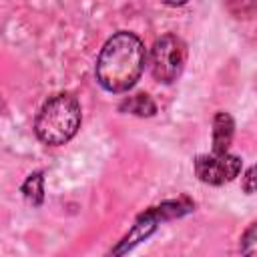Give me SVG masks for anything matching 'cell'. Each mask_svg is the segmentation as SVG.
I'll return each instance as SVG.
<instances>
[{
    "label": "cell",
    "instance_id": "1",
    "mask_svg": "<svg viewBox=\"0 0 257 257\" xmlns=\"http://www.w3.org/2000/svg\"><path fill=\"white\" fill-rule=\"evenodd\" d=\"M145 68V46L133 32H116L96 58V80L110 92L128 90Z\"/></svg>",
    "mask_w": 257,
    "mask_h": 257
},
{
    "label": "cell",
    "instance_id": "2",
    "mask_svg": "<svg viewBox=\"0 0 257 257\" xmlns=\"http://www.w3.org/2000/svg\"><path fill=\"white\" fill-rule=\"evenodd\" d=\"M80 126V104L72 94H54L36 114L34 131L46 145H64Z\"/></svg>",
    "mask_w": 257,
    "mask_h": 257
},
{
    "label": "cell",
    "instance_id": "3",
    "mask_svg": "<svg viewBox=\"0 0 257 257\" xmlns=\"http://www.w3.org/2000/svg\"><path fill=\"white\" fill-rule=\"evenodd\" d=\"M185 44L175 34L161 36L151 50V72L161 82H173L185 66Z\"/></svg>",
    "mask_w": 257,
    "mask_h": 257
},
{
    "label": "cell",
    "instance_id": "4",
    "mask_svg": "<svg viewBox=\"0 0 257 257\" xmlns=\"http://www.w3.org/2000/svg\"><path fill=\"white\" fill-rule=\"evenodd\" d=\"M241 171V159L231 153H213L203 155L195 161V173L203 183L209 185H223L233 181Z\"/></svg>",
    "mask_w": 257,
    "mask_h": 257
},
{
    "label": "cell",
    "instance_id": "5",
    "mask_svg": "<svg viewBox=\"0 0 257 257\" xmlns=\"http://www.w3.org/2000/svg\"><path fill=\"white\" fill-rule=\"evenodd\" d=\"M213 126V153H225L233 139V120L227 112H219Z\"/></svg>",
    "mask_w": 257,
    "mask_h": 257
},
{
    "label": "cell",
    "instance_id": "6",
    "mask_svg": "<svg viewBox=\"0 0 257 257\" xmlns=\"http://www.w3.org/2000/svg\"><path fill=\"white\" fill-rule=\"evenodd\" d=\"M122 108H128L131 112H135V114H141V116H149V114H153L157 108H155V102L147 96V94H137V96H133L131 100H126L124 104H122Z\"/></svg>",
    "mask_w": 257,
    "mask_h": 257
},
{
    "label": "cell",
    "instance_id": "7",
    "mask_svg": "<svg viewBox=\"0 0 257 257\" xmlns=\"http://www.w3.org/2000/svg\"><path fill=\"white\" fill-rule=\"evenodd\" d=\"M245 191H247V193H253V169L247 171V177H245Z\"/></svg>",
    "mask_w": 257,
    "mask_h": 257
},
{
    "label": "cell",
    "instance_id": "8",
    "mask_svg": "<svg viewBox=\"0 0 257 257\" xmlns=\"http://www.w3.org/2000/svg\"><path fill=\"white\" fill-rule=\"evenodd\" d=\"M167 4H171V6H181V4H185L187 0H165Z\"/></svg>",
    "mask_w": 257,
    "mask_h": 257
}]
</instances>
